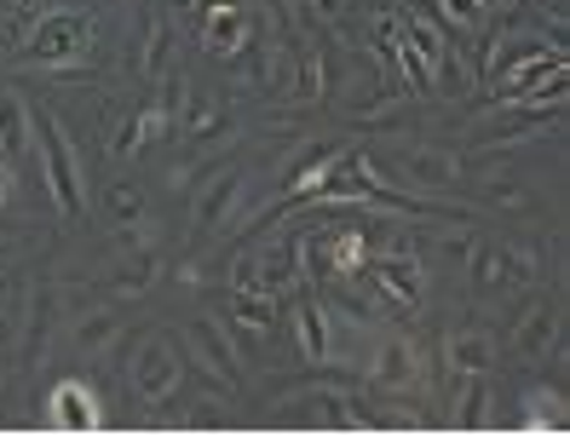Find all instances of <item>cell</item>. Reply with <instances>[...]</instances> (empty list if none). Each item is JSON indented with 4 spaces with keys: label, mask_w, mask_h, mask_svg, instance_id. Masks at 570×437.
<instances>
[{
    "label": "cell",
    "mask_w": 570,
    "mask_h": 437,
    "mask_svg": "<svg viewBox=\"0 0 570 437\" xmlns=\"http://www.w3.org/2000/svg\"><path fill=\"white\" fill-rule=\"evenodd\" d=\"M439 12H444L455 29H479V23L490 18V7H484V0H439Z\"/></svg>",
    "instance_id": "83f0119b"
},
{
    "label": "cell",
    "mask_w": 570,
    "mask_h": 437,
    "mask_svg": "<svg viewBox=\"0 0 570 437\" xmlns=\"http://www.w3.org/2000/svg\"><path fill=\"white\" fill-rule=\"evenodd\" d=\"M185 426H190V431H214V426L225 431V415H219V403H196V409L185 415Z\"/></svg>",
    "instance_id": "1f68e13d"
},
{
    "label": "cell",
    "mask_w": 570,
    "mask_h": 437,
    "mask_svg": "<svg viewBox=\"0 0 570 437\" xmlns=\"http://www.w3.org/2000/svg\"><path fill=\"white\" fill-rule=\"evenodd\" d=\"M294 63H299V98H312V105H317V98L328 92V70H323V41L317 36H299L294 41Z\"/></svg>",
    "instance_id": "44dd1931"
},
{
    "label": "cell",
    "mask_w": 570,
    "mask_h": 437,
    "mask_svg": "<svg viewBox=\"0 0 570 437\" xmlns=\"http://www.w3.org/2000/svg\"><path fill=\"white\" fill-rule=\"evenodd\" d=\"M29 150H36V116L18 92H0V156L23 161Z\"/></svg>",
    "instance_id": "9a60e30c"
},
{
    "label": "cell",
    "mask_w": 570,
    "mask_h": 437,
    "mask_svg": "<svg viewBox=\"0 0 570 437\" xmlns=\"http://www.w3.org/2000/svg\"><path fill=\"white\" fill-rule=\"evenodd\" d=\"M553 322H559V311L548 306V299H535V306L519 317V328H513V351L519 357H542L553 346Z\"/></svg>",
    "instance_id": "d6986e66"
},
{
    "label": "cell",
    "mask_w": 570,
    "mask_h": 437,
    "mask_svg": "<svg viewBox=\"0 0 570 437\" xmlns=\"http://www.w3.org/2000/svg\"><path fill=\"white\" fill-rule=\"evenodd\" d=\"M466 254H473V288L479 294H524L542 277V259L519 242H479Z\"/></svg>",
    "instance_id": "277c9868"
},
{
    "label": "cell",
    "mask_w": 570,
    "mask_h": 437,
    "mask_svg": "<svg viewBox=\"0 0 570 437\" xmlns=\"http://www.w3.org/2000/svg\"><path fill=\"white\" fill-rule=\"evenodd\" d=\"M455 431H484L490 426V386H484V375H466L461 380V403H455Z\"/></svg>",
    "instance_id": "7402d4cb"
},
{
    "label": "cell",
    "mask_w": 570,
    "mask_h": 437,
    "mask_svg": "<svg viewBox=\"0 0 570 437\" xmlns=\"http://www.w3.org/2000/svg\"><path fill=\"white\" fill-rule=\"evenodd\" d=\"M219 127H225L219 105H208V98H196V105H190V116H185V139H190V145H203V139H214Z\"/></svg>",
    "instance_id": "484cf974"
},
{
    "label": "cell",
    "mask_w": 570,
    "mask_h": 437,
    "mask_svg": "<svg viewBox=\"0 0 570 437\" xmlns=\"http://www.w3.org/2000/svg\"><path fill=\"white\" fill-rule=\"evenodd\" d=\"M196 18H203V47L214 58H237L254 41V18L237 0H196Z\"/></svg>",
    "instance_id": "ba28073f"
},
{
    "label": "cell",
    "mask_w": 570,
    "mask_h": 437,
    "mask_svg": "<svg viewBox=\"0 0 570 437\" xmlns=\"http://www.w3.org/2000/svg\"><path fill=\"white\" fill-rule=\"evenodd\" d=\"M179 7H196V0H179Z\"/></svg>",
    "instance_id": "836d02e7"
},
{
    "label": "cell",
    "mask_w": 570,
    "mask_h": 437,
    "mask_svg": "<svg viewBox=\"0 0 570 437\" xmlns=\"http://www.w3.org/2000/svg\"><path fill=\"white\" fill-rule=\"evenodd\" d=\"M230 322H237L243 334H265V328L277 322V294H265V288L230 294Z\"/></svg>",
    "instance_id": "ffe728a7"
},
{
    "label": "cell",
    "mask_w": 570,
    "mask_h": 437,
    "mask_svg": "<svg viewBox=\"0 0 570 437\" xmlns=\"http://www.w3.org/2000/svg\"><path fill=\"white\" fill-rule=\"evenodd\" d=\"M127 386H132V397H139L145 409H161V403H174V391L185 386V357H179V346L167 340V334H145V340L132 346Z\"/></svg>",
    "instance_id": "3957f363"
},
{
    "label": "cell",
    "mask_w": 570,
    "mask_h": 437,
    "mask_svg": "<svg viewBox=\"0 0 570 437\" xmlns=\"http://www.w3.org/2000/svg\"><path fill=\"white\" fill-rule=\"evenodd\" d=\"M156 277H161V259H156V248H145V254H132V265H121V271L110 277V294L116 299H139V294H150Z\"/></svg>",
    "instance_id": "603a6c76"
},
{
    "label": "cell",
    "mask_w": 570,
    "mask_h": 437,
    "mask_svg": "<svg viewBox=\"0 0 570 437\" xmlns=\"http://www.w3.org/2000/svg\"><path fill=\"white\" fill-rule=\"evenodd\" d=\"M294 340H299V357L306 362H328V317H323V306L317 299H299L294 306Z\"/></svg>",
    "instance_id": "ac0fdd59"
},
{
    "label": "cell",
    "mask_w": 570,
    "mask_h": 437,
    "mask_svg": "<svg viewBox=\"0 0 570 437\" xmlns=\"http://www.w3.org/2000/svg\"><path fill=\"white\" fill-rule=\"evenodd\" d=\"M397 29H404V41H410L415 58L426 63V76H432V81H444V76H450V41H444V23L432 18V12H421V7H404V12H397Z\"/></svg>",
    "instance_id": "7c38bea8"
},
{
    "label": "cell",
    "mask_w": 570,
    "mask_h": 437,
    "mask_svg": "<svg viewBox=\"0 0 570 437\" xmlns=\"http://www.w3.org/2000/svg\"><path fill=\"white\" fill-rule=\"evenodd\" d=\"M150 139H145V116H127L121 127H116V139H110V156H139Z\"/></svg>",
    "instance_id": "f1b7e54d"
},
{
    "label": "cell",
    "mask_w": 570,
    "mask_h": 437,
    "mask_svg": "<svg viewBox=\"0 0 570 437\" xmlns=\"http://www.w3.org/2000/svg\"><path fill=\"white\" fill-rule=\"evenodd\" d=\"M392 173L404 179L410 190H426V196H432V190H450L461 167H455V156H450V150L410 145V150H397V156H392Z\"/></svg>",
    "instance_id": "8fae6325"
},
{
    "label": "cell",
    "mask_w": 570,
    "mask_h": 437,
    "mask_svg": "<svg viewBox=\"0 0 570 437\" xmlns=\"http://www.w3.org/2000/svg\"><path fill=\"white\" fill-rule=\"evenodd\" d=\"M254 265H259V288L265 294H294L299 277H306V237L288 230V237H277L272 248H265V259H254Z\"/></svg>",
    "instance_id": "4fadbf2b"
},
{
    "label": "cell",
    "mask_w": 570,
    "mask_h": 437,
    "mask_svg": "<svg viewBox=\"0 0 570 437\" xmlns=\"http://www.w3.org/2000/svg\"><path fill=\"white\" fill-rule=\"evenodd\" d=\"M306 7H312V18H323V23L341 29V23L357 12V0H306Z\"/></svg>",
    "instance_id": "f546056e"
},
{
    "label": "cell",
    "mask_w": 570,
    "mask_h": 437,
    "mask_svg": "<svg viewBox=\"0 0 570 437\" xmlns=\"http://www.w3.org/2000/svg\"><path fill=\"white\" fill-rule=\"evenodd\" d=\"M36 116V139H41V156H47V185H52V208L63 219H81L87 213V179H81V156L70 145V132L58 127L52 110H29Z\"/></svg>",
    "instance_id": "6da1fadb"
},
{
    "label": "cell",
    "mask_w": 570,
    "mask_h": 437,
    "mask_svg": "<svg viewBox=\"0 0 570 437\" xmlns=\"http://www.w3.org/2000/svg\"><path fill=\"white\" fill-rule=\"evenodd\" d=\"M426 380H432L426 357L410 334H386L375 346V357H368V386L375 391H426Z\"/></svg>",
    "instance_id": "5b68a950"
},
{
    "label": "cell",
    "mask_w": 570,
    "mask_h": 437,
    "mask_svg": "<svg viewBox=\"0 0 570 437\" xmlns=\"http://www.w3.org/2000/svg\"><path fill=\"white\" fill-rule=\"evenodd\" d=\"M570 426V403H564V391L559 386H530L524 391V431H548V437H559Z\"/></svg>",
    "instance_id": "2e32d148"
},
{
    "label": "cell",
    "mask_w": 570,
    "mask_h": 437,
    "mask_svg": "<svg viewBox=\"0 0 570 437\" xmlns=\"http://www.w3.org/2000/svg\"><path fill=\"white\" fill-rule=\"evenodd\" d=\"M190 351L203 357V368H208V380H214V386H225V391H237V386H243L248 368H243L237 346L225 340V328H219L214 317H196V322H190Z\"/></svg>",
    "instance_id": "9c48e42d"
},
{
    "label": "cell",
    "mask_w": 570,
    "mask_h": 437,
    "mask_svg": "<svg viewBox=\"0 0 570 437\" xmlns=\"http://www.w3.org/2000/svg\"><path fill=\"white\" fill-rule=\"evenodd\" d=\"M47 334H52V294H36V311H29V346H23V362H47Z\"/></svg>",
    "instance_id": "d4e9b609"
},
{
    "label": "cell",
    "mask_w": 570,
    "mask_h": 437,
    "mask_svg": "<svg viewBox=\"0 0 570 437\" xmlns=\"http://www.w3.org/2000/svg\"><path fill=\"white\" fill-rule=\"evenodd\" d=\"M87 52H92V18L87 12H47L23 41V58L36 70H81Z\"/></svg>",
    "instance_id": "7a4b0ae2"
},
{
    "label": "cell",
    "mask_w": 570,
    "mask_h": 437,
    "mask_svg": "<svg viewBox=\"0 0 570 437\" xmlns=\"http://www.w3.org/2000/svg\"><path fill=\"white\" fill-rule=\"evenodd\" d=\"M12 190H18V173H12V161L0 156V213H7V201H12Z\"/></svg>",
    "instance_id": "d6a6232c"
},
{
    "label": "cell",
    "mask_w": 570,
    "mask_h": 437,
    "mask_svg": "<svg viewBox=\"0 0 570 437\" xmlns=\"http://www.w3.org/2000/svg\"><path fill=\"white\" fill-rule=\"evenodd\" d=\"M167 58H174V29H167V18H150V29H145V52H139V70H145L150 81H161V76H167Z\"/></svg>",
    "instance_id": "cb8c5ba5"
},
{
    "label": "cell",
    "mask_w": 570,
    "mask_h": 437,
    "mask_svg": "<svg viewBox=\"0 0 570 437\" xmlns=\"http://www.w3.org/2000/svg\"><path fill=\"white\" fill-rule=\"evenodd\" d=\"M375 288H381V299L392 311H421V288H426V271H421V259H415V248H386L381 259H375Z\"/></svg>",
    "instance_id": "52a82bcc"
},
{
    "label": "cell",
    "mask_w": 570,
    "mask_h": 437,
    "mask_svg": "<svg viewBox=\"0 0 570 437\" xmlns=\"http://www.w3.org/2000/svg\"><path fill=\"white\" fill-rule=\"evenodd\" d=\"M105 201H110V219H116V225H139V219H145V196L132 190V185H110Z\"/></svg>",
    "instance_id": "4316f807"
},
{
    "label": "cell",
    "mask_w": 570,
    "mask_h": 437,
    "mask_svg": "<svg viewBox=\"0 0 570 437\" xmlns=\"http://www.w3.org/2000/svg\"><path fill=\"white\" fill-rule=\"evenodd\" d=\"M70 340H76V351H81V362H98V357H110V346L121 340V311L116 306H98V311H87L76 328H70Z\"/></svg>",
    "instance_id": "5bb4252c"
},
{
    "label": "cell",
    "mask_w": 570,
    "mask_h": 437,
    "mask_svg": "<svg viewBox=\"0 0 570 437\" xmlns=\"http://www.w3.org/2000/svg\"><path fill=\"white\" fill-rule=\"evenodd\" d=\"M47 426L52 431H98L105 426V409H98V397L87 380H58L52 397H47Z\"/></svg>",
    "instance_id": "30bf717a"
},
{
    "label": "cell",
    "mask_w": 570,
    "mask_h": 437,
    "mask_svg": "<svg viewBox=\"0 0 570 437\" xmlns=\"http://www.w3.org/2000/svg\"><path fill=\"white\" fill-rule=\"evenodd\" d=\"M490 196H495V208H524V185L519 179H490Z\"/></svg>",
    "instance_id": "4dcf8cb0"
},
{
    "label": "cell",
    "mask_w": 570,
    "mask_h": 437,
    "mask_svg": "<svg viewBox=\"0 0 570 437\" xmlns=\"http://www.w3.org/2000/svg\"><path fill=\"white\" fill-rule=\"evenodd\" d=\"M444 368L455 380L490 375V368H495V346L484 340V334H450V340H444Z\"/></svg>",
    "instance_id": "e0dca14e"
},
{
    "label": "cell",
    "mask_w": 570,
    "mask_h": 437,
    "mask_svg": "<svg viewBox=\"0 0 570 437\" xmlns=\"http://www.w3.org/2000/svg\"><path fill=\"white\" fill-rule=\"evenodd\" d=\"M243 196H248V173L243 167H219V173L196 190L190 201V225H196V237H208V230H225L230 219L243 213Z\"/></svg>",
    "instance_id": "8992f818"
}]
</instances>
